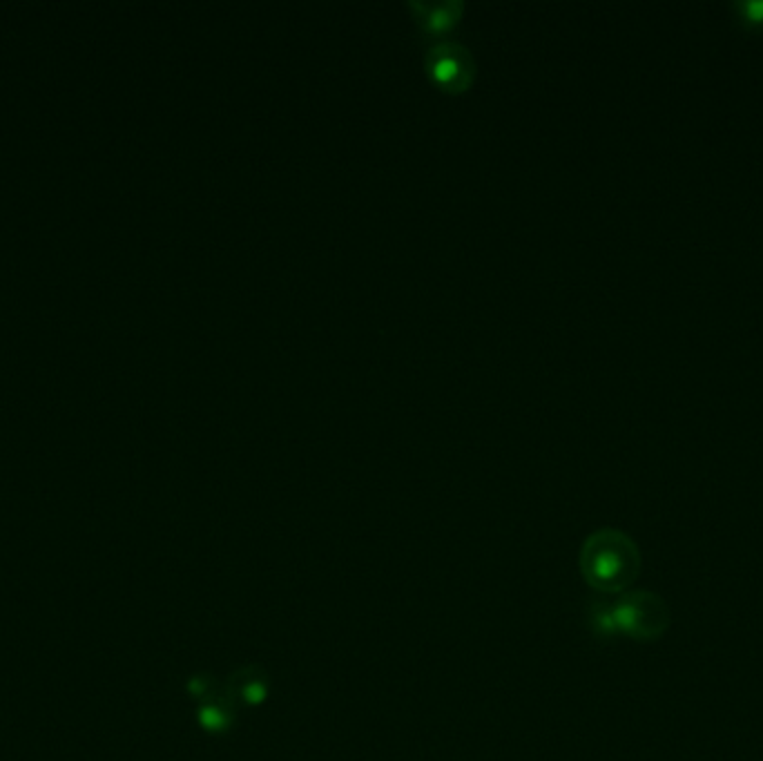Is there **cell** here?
<instances>
[{
	"label": "cell",
	"mask_w": 763,
	"mask_h": 761,
	"mask_svg": "<svg viewBox=\"0 0 763 761\" xmlns=\"http://www.w3.org/2000/svg\"><path fill=\"white\" fill-rule=\"evenodd\" d=\"M581 574L601 594H623L641 574V552L621 529L603 527L581 547Z\"/></svg>",
	"instance_id": "1"
},
{
	"label": "cell",
	"mask_w": 763,
	"mask_h": 761,
	"mask_svg": "<svg viewBox=\"0 0 763 761\" xmlns=\"http://www.w3.org/2000/svg\"><path fill=\"white\" fill-rule=\"evenodd\" d=\"M618 634L634 641H659L672 625V612L659 594L636 590L623 592L612 601Z\"/></svg>",
	"instance_id": "2"
},
{
	"label": "cell",
	"mask_w": 763,
	"mask_h": 761,
	"mask_svg": "<svg viewBox=\"0 0 763 761\" xmlns=\"http://www.w3.org/2000/svg\"><path fill=\"white\" fill-rule=\"evenodd\" d=\"M427 70L444 90H465L473 79V56L456 41H440L427 54Z\"/></svg>",
	"instance_id": "3"
},
{
	"label": "cell",
	"mask_w": 763,
	"mask_h": 761,
	"mask_svg": "<svg viewBox=\"0 0 763 761\" xmlns=\"http://www.w3.org/2000/svg\"><path fill=\"white\" fill-rule=\"evenodd\" d=\"M268 688V674L259 666H246L230 674L224 692L235 706L257 708L266 701Z\"/></svg>",
	"instance_id": "4"
},
{
	"label": "cell",
	"mask_w": 763,
	"mask_h": 761,
	"mask_svg": "<svg viewBox=\"0 0 763 761\" xmlns=\"http://www.w3.org/2000/svg\"><path fill=\"white\" fill-rule=\"evenodd\" d=\"M235 717H237V706L226 697V692H221V695L199 703L197 708L199 726L208 732H215V735L217 732H228L230 728H233Z\"/></svg>",
	"instance_id": "5"
},
{
	"label": "cell",
	"mask_w": 763,
	"mask_h": 761,
	"mask_svg": "<svg viewBox=\"0 0 763 761\" xmlns=\"http://www.w3.org/2000/svg\"><path fill=\"white\" fill-rule=\"evenodd\" d=\"M411 7L418 14V21L433 32L447 30L449 25L458 21L462 12V3H458V0H453V3L451 0H442V3H411Z\"/></svg>",
	"instance_id": "6"
},
{
	"label": "cell",
	"mask_w": 763,
	"mask_h": 761,
	"mask_svg": "<svg viewBox=\"0 0 763 761\" xmlns=\"http://www.w3.org/2000/svg\"><path fill=\"white\" fill-rule=\"evenodd\" d=\"M587 623L589 630H592L596 637L601 639H614L618 637V628H616V619H614V608L610 601L605 599H594L587 605Z\"/></svg>",
	"instance_id": "7"
},
{
	"label": "cell",
	"mask_w": 763,
	"mask_h": 761,
	"mask_svg": "<svg viewBox=\"0 0 763 761\" xmlns=\"http://www.w3.org/2000/svg\"><path fill=\"white\" fill-rule=\"evenodd\" d=\"M215 679L210 677V674H197V677H192L188 681V692L192 697H195L199 703H204L212 697H217L219 692L215 690Z\"/></svg>",
	"instance_id": "8"
},
{
	"label": "cell",
	"mask_w": 763,
	"mask_h": 761,
	"mask_svg": "<svg viewBox=\"0 0 763 761\" xmlns=\"http://www.w3.org/2000/svg\"><path fill=\"white\" fill-rule=\"evenodd\" d=\"M746 12H748V18H752V21H761V18H763V3H748L746 5Z\"/></svg>",
	"instance_id": "9"
}]
</instances>
